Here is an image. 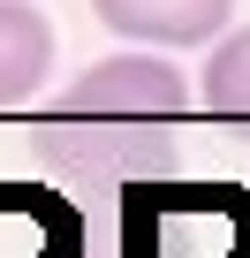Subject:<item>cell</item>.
I'll return each instance as SVG.
<instances>
[{
	"instance_id": "obj_6",
	"label": "cell",
	"mask_w": 250,
	"mask_h": 258,
	"mask_svg": "<svg viewBox=\"0 0 250 258\" xmlns=\"http://www.w3.org/2000/svg\"><path fill=\"white\" fill-rule=\"evenodd\" d=\"M197 106H205L212 121H227L235 137L250 145V31H227V38L212 46V61H205V76H197Z\"/></svg>"
},
{
	"instance_id": "obj_3",
	"label": "cell",
	"mask_w": 250,
	"mask_h": 258,
	"mask_svg": "<svg viewBox=\"0 0 250 258\" xmlns=\"http://www.w3.org/2000/svg\"><path fill=\"white\" fill-rule=\"evenodd\" d=\"M99 23L137 46H205L227 31L235 0H91Z\"/></svg>"
},
{
	"instance_id": "obj_1",
	"label": "cell",
	"mask_w": 250,
	"mask_h": 258,
	"mask_svg": "<svg viewBox=\"0 0 250 258\" xmlns=\"http://www.w3.org/2000/svg\"><path fill=\"white\" fill-rule=\"evenodd\" d=\"M190 114V76L167 53L91 61L31 129V152L68 190H144L175 175V121Z\"/></svg>"
},
{
	"instance_id": "obj_5",
	"label": "cell",
	"mask_w": 250,
	"mask_h": 258,
	"mask_svg": "<svg viewBox=\"0 0 250 258\" xmlns=\"http://www.w3.org/2000/svg\"><path fill=\"white\" fill-rule=\"evenodd\" d=\"M53 76V23L23 0H0V114H16Z\"/></svg>"
},
{
	"instance_id": "obj_4",
	"label": "cell",
	"mask_w": 250,
	"mask_h": 258,
	"mask_svg": "<svg viewBox=\"0 0 250 258\" xmlns=\"http://www.w3.org/2000/svg\"><path fill=\"white\" fill-rule=\"evenodd\" d=\"M84 228L53 190H0V258H76Z\"/></svg>"
},
{
	"instance_id": "obj_2",
	"label": "cell",
	"mask_w": 250,
	"mask_h": 258,
	"mask_svg": "<svg viewBox=\"0 0 250 258\" xmlns=\"http://www.w3.org/2000/svg\"><path fill=\"white\" fill-rule=\"evenodd\" d=\"M129 258H250V190L235 182H144L121 213Z\"/></svg>"
}]
</instances>
